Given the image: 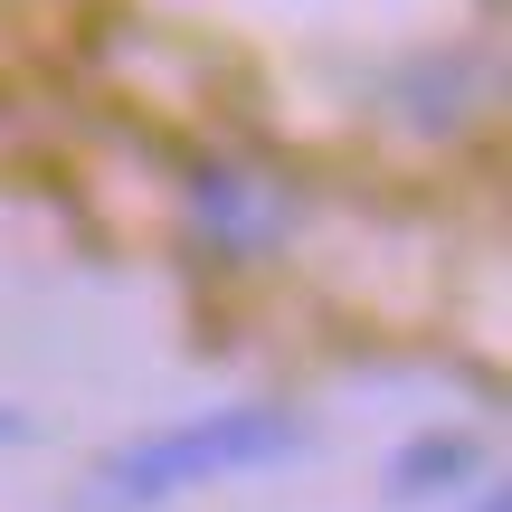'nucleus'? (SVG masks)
<instances>
[{
	"label": "nucleus",
	"mask_w": 512,
	"mask_h": 512,
	"mask_svg": "<svg viewBox=\"0 0 512 512\" xmlns=\"http://www.w3.org/2000/svg\"><path fill=\"white\" fill-rule=\"evenodd\" d=\"M29 437H38V427L19 418V408H0V446H29Z\"/></svg>",
	"instance_id": "nucleus-4"
},
{
	"label": "nucleus",
	"mask_w": 512,
	"mask_h": 512,
	"mask_svg": "<svg viewBox=\"0 0 512 512\" xmlns=\"http://www.w3.org/2000/svg\"><path fill=\"white\" fill-rule=\"evenodd\" d=\"M465 465H475V446L437 427V437H418L399 465H389V494H399V503H427V494H446V484H465Z\"/></svg>",
	"instance_id": "nucleus-2"
},
{
	"label": "nucleus",
	"mask_w": 512,
	"mask_h": 512,
	"mask_svg": "<svg viewBox=\"0 0 512 512\" xmlns=\"http://www.w3.org/2000/svg\"><path fill=\"white\" fill-rule=\"evenodd\" d=\"M256 181H238V171H209L200 181V219L209 228H228V238H266L275 228V200H247Z\"/></svg>",
	"instance_id": "nucleus-3"
},
{
	"label": "nucleus",
	"mask_w": 512,
	"mask_h": 512,
	"mask_svg": "<svg viewBox=\"0 0 512 512\" xmlns=\"http://www.w3.org/2000/svg\"><path fill=\"white\" fill-rule=\"evenodd\" d=\"M313 446V427L294 418L285 399H228V408H190V418H162L143 437L105 446L86 475L95 512H152V503H181L209 494V484H238L266 475V465H294Z\"/></svg>",
	"instance_id": "nucleus-1"
}]
</instances>
